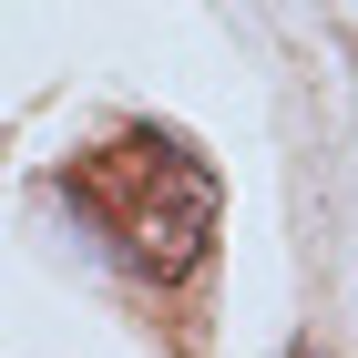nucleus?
Here are the masks:
<instances>
[{
	"label": "nucleus",
	"mask_w": 358,
	"mask_h": 358,
	"mask_svg": "<svg viewBox=\"0 0 358 358\" xmlns=\"http://www.w3.org/2000/svg\"><path fill=\"white\" fill-rule=\"evenodd\" d=\"M62 194H72V215H92L154 287H185V276L215 256V225H225L215 164H205L185 134H164V123H123V134H103L92 154H72Z\"/></svg>",
	"instance_id": "f257e3e1"
},
{
	"label": "nucleus",
	"mask_w": 358,
	"mask_h": 358,
	"mask_svg": "<svg viewBox=\"0 0 358 358\" xmlns=\"http://www.w3.org/2000/svg\"><path fill=\"white\" fill-rule=\"evenodd\" d=\"M297 358H317V348H297Z\"/></svg>",
	"instance_id": "f03ea898"
}]
</instances>
